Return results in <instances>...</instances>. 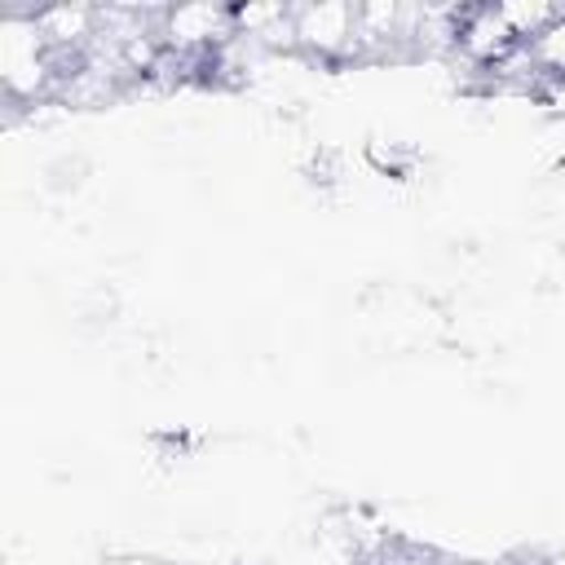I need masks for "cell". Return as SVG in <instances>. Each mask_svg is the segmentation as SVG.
<instances>
[{
	"label": "cell",
	"mask_w": 565,
	"mask_h": 565,
	"mask_svg": "<svg viewBox=\"0 0 565 565\" xmlns=\"http://www.w3.org/2000/svg\"><path fill=\"white\" fill-rule=\"evenodd\" d=\"M358 4H296V49L313 62H344L353 53Z\"/></svg>",
	"instance_id": "cell-1"
}]
</instances>
